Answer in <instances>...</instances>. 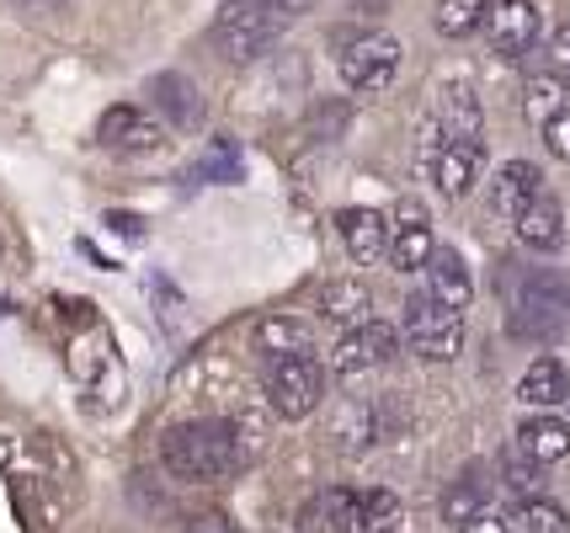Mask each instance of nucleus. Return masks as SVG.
<instances>
[{
    "mask_svg": "<svg viewBox=\"0 0 570 533\" xmlns=\"http://www.w3.org/2000/svg\"><path fill=\"white\" fill-rule=\"evenodd\" d=\"M549 70H554V80L560 86H570V22L554 32V43H549Z\"/></svg>",
    "mask_w": 570,
    "mask_h": 533,
    "instance_id": "nucleus-33",
    "label": "nucleus"
},
{
    "mask_svg": "<svg viewBox=\"0 0 570 533\" xmlns=\"http://www.w3.org/2000/svg\"><path fill=\"white\" fill-rule=\"evenodd\" d=\"M149 102H155V112L171 128L203 124V91H198V80L181 76V70H160V76L149 80Z\"/></svg>",
    "mask_w": 570,
    "mask_h": 533,
    "instance_id": "nucleus-12",
    "label": "nucleus"
},
{
    "mask_svg": "<svg viewBox=\"0 0 570 533\" xmlns=\"http://www.w3.org/2000/svg\"><path fill=\"white\" fill-rule=\"evenodd\" d=\"M512 225H518V240L528 246V251L549 256V251H560V246H566V208H560L554 193H539V198L522 208Z\"/></svg>",
    "mask_w": 570,
    "mask_h": 533,
    "instance_id": "nucleus-13",
    "label": "nucleus"
},
{
    "mask_svg": "<svg viewBox=\"0 0 570 533\" xmlns=\"http://www.w3.org/2000/svg\"><path fill=\"white\" fill-rule=\"evenodd\" d=\"M485 27H491V49L501 59H522V53L539 43V27L544 22H539V6L533 0H497Z\"/></svg>",
    "mask_w": 570,
    "mask_h": 533,
    "instance_id": "nucleus-10",
    "label": "nucleus"
},
{
    "mask_svg": "<svg viewBox=\"0 0 570 533\" xmlns=\"http://www.w3.org/2000/svg\"><path fill=\"white\" fill-rule=\"evenodd\" d=\"M27 6H32V11H49V6H59V0H27Z\"/></svg>",
    "mask_w": 570,
    "mask_h": 533,
    "instance_id": "nucleus-37",
    "label": "nucleus"
},
{
    "mask_svg": "<svg viewBox=\"0 0 570 533\" xmlns=\"http://www.w3.org/2000/svg\"><path fill=\"white\" fill-rule=\"evenodd\" d=\"M400 336H405V347L416 357H426V363H453V357L464 353V315L438 305L422 288V294L405 299V326H400Z\"/></svg>",
    "mask_w": 570,
    "mask_h": 533,
    "instance_id": "nucleus-3",
    "label": "nucleus"
},
{
    "mask_svg": "<svg viewBox=\"0 0 570 533\" xmlns=\"http://www.w3.org/2000/svg\"><path fill=\"white\" fill-rule=\"evenodd\" d=\"M267 401L288 422L309 416L325 401V368L315 357H273L267 363Z\"/></svg>",
    "mask_w": 570,
    "mask_h": 533,
    "instance_id": "nucleus-5",
    "label": "nucleus"
},
{
    "mask_svg": "<svg viewBox=\"0 0 570 533\" xmlns=\"http://www.w3.org/2000/svg\"><path fill=\"white\" fill-rule=\"evenodd\" d=\"M438 128H443V139H480L485 112H480V97H474L470 86H443V97H438Z\"/></svg>",
    "mask_w": 570,
    "mask_h": 533,
    "instance_id": "nucleus-21",
    "label": "nucleus"
},
{
    "mask_svg": "<svg viewBox=\"0 0 570 533\" xmlns=\"http://www.w3.org/2000/svg\"><path fill=\"white\" fill-rule=\"evenodd\" d=\"M464 533H512V529H507V517H491V512H480L474 523H464Z\"/></svg>",
    "mask_w": 570,
    "mask_h": 533,
    "instance_id": "nucleus-36",
    "label": "nucleus"
},
{
    "mask_svg": "<svg viewBox=\"0 0 570 533\" xmlns=\"http://www.w3.org/2000/svg\"><path fill=\"white\" fill-rule=\"evenodd\" d=\"M539 134H544V145H549V155H554V160H570V107H560V112H554Z\"/></svg>",
    "mask_w": 570,
    "mask_h": 533,
    "instance_id": "nucleus-32",
    "label": "nucleus"
},
{
    "mask_svg": "<svg viewBox=\"0 0 570 533\" xmlns=\"http://www.w3.org/2000/svg\"><path fill=\"white\" fill-rule=\"evenodd\" d=\"M560 97H566V86H560L554 76H533V80H528V91H522V112H528V124L544 128L549 118L566 107Z\"/></svg>",
    "mask_w": 570,
    "mask_h": 533,
    "instance_id": "nucleus-27",
    "label": "nucleus"
},
{
    "mask_svg": "<svg viewBox=\"0 0 570 533\" xmlns=\"http://www.w3.org/2000/svg\"><path fill=\"white\" fill-rule=\"evenodd\" d=\"M373 437H379V411L368 401H342V406L331 411V443L342 454H363Z\"/></svg>",
    "mask_w": 570,
    "mask_h": 533,
    "instance_id": "nucleus-22",
    "label": "nucleus"
},
{
    "mask_svg": "<svg viewBox=\"0 0 570 533\" xmlns=\"http://www.w3.org/2000/svg\"><path fill=\"white\" fill-rule=\"evenodd\" d=\"M512 283V315L507 330L518 342H554L570 330V278L560 267H533L518 273V261L501 267V288Z\"/></svg>",
    "mask_w": 570,
    "mask_h": 533,
    "instance_id": "nucleus-1",
    "label": "nucleus"
},
{
    "mask_svg": "<svg viewBox=\"0 0 570 533\" xmlns=\"http://www.w3.org/2000/svg\"><path fill=\"white\" fill-rule=\"evenodd\" d=\"M357 507H363V529L368 533H390L395 529V517H400L395 491H363V496H357Z\"/></svg>",
    "mask_w": 570,
    "mask_h": 533,
    "instance_id": "nucleus-31",
    "label": "nucleus"
},
{
    "mask_svg": "<svg viewBox=\"0 0 570 533\" xmlns=\"http://www.w3.org/2000/svg\"><path fill=\"white\" fill-rule=\"evenodd\" d=\"M250 336H256V347L267 353V363H273V357H309V326L294 320V315H262Z\"/></svg>",
    "mask_w": 570,
    "mask_h": 533,
    "instance_id": "nucleus-23",
    "label": "nucleus"
},
{
    "mask_svg": "<svg viewBox=\"0 0 570 533\" xmlns=\"http://www.w3.org/2000/svg\"><path fill=\"white\" fill-rule=\"evenodd\" d=\"M480 171H485V145L480 139H443L432 150V181L443 187V198H470Z\"/></svg>",
    "mask_w": 570,
    "mask_h": 533,
    "instance_id": "nucleus-9",
    "label": "nucleus"
},
{
    "mask_svg": "<svg viewBox=\"0 0 570 533\" xmlns=\"http://www.w3.org/2000/svg\"><path fill=\"white\" fill-rule=\"evenodd\" d=\"M160 464L176 481H219L240 464V437L229 422H187L160 437Z\"/></svg>",
    "mask_w": 570,
    "mask_h": 533,
    "instance_id": "nucleus-2",
    "label": "nucleus"
},
{
    "mask_svg": "<svg viewBox=\"0 0 570 533\" xmlns=\"http://www.w3.org/2000/svg\"><path fill=\"white\" fill-rule=\"evenodd\" d=\"M480 512H485V485H480V475H474V470H464V475L443 491V523L464 529V523H474Z\"/></svg>",
    "mask_w": 570,
    "mask_h": 533,
    "instance_id": "nucleus-24",
    "label": "nucleus"
},
{
    "mask_svg": "<svg viewBox=\"0 0 570 533\" xmlns=\"http://www.w3.org/2000/svg\"><path fill=\"white\" fill-rule=\"evenodd\" d=\"M321 315L331 320V326H342V330L368 326V320H373V294H368V283H357V278L325 283V288H321Z\"/></svg>",
    "mask_w": 570,
    "mask_h": 533,
    "instance_id": "nucleus-18",
    "label": "nucleus"
},
{
    "mask_svg": "<svg viewBox=\"0 0 570 533\" xmlns=\"http://www.w3.org/2000/svg\"><path fill=\"white\" fill-rule=\"evenodd\" d=\"M518 401L522 406H533V411H560L570 401L566 363H560L554 353L533 357V363H528V374H522V384H518Z\"/></svg>",
    "mask_w": 570,
    "mask_h": 533,
    "instance_id": "nucleus-16",
    "label": "nucleus"
},
{
    "mask_svg": "<svg viewBox=\"0 0 570 533\" xmlns=\"http://www.w3.org/2000/svg\"><path fill=\"white\" fill-rule=\"evenodd\" d=\"M193 177H203V181H240L246 177V166H240V145L229 139V134H219L214 145H208V155L198 160V171Z\"/></svg>",
    "mask_w": 570,
    "mask_h": 533,
    "instance_id": "nucleus-26",
    "label": "nucleus"
},
{
    "mask_svg": "<svg viewBox=\"0 0 570 533\" xmlns=\"http://www.w3.org/2000/svg\"><path fill=\"white\" fill-rule=\"evenodd\" d=\"M522 533H570V517L566 507H554V502H544V496H528L518 512Z\"/></svg>",
    "mask_w": 570,
    "mask_h": 533,
    "instance_id": "nucleus-29",
    "label": "nucleus"
},
{
    "mask_svg": "<svg viewBox=\"0 0 570 533\" xmlns=\"http://www.w3.org/2000/svg\"><path fill=\"white\" fill-rule=\"evenodd\" d=\"M336 229H342V240H347V251L373 267L379 256H390V219L379 214V208H342L336 214Z\"/></svg>",
    "mask_w": 570,
    "mask_h": 533,
    "instance_id": "nucleus-15",
    "label": "nucleus"
},
{
    "mask_svg": "<svg viewBox=\"0 0 570 533\" xmlns=\"http://www.w3.org/2000/svg\"><path fill=\"white\" fill-rule=\"evenodd\" d=\"M426 294L438 299V305L448 309H470L474 299V278H470V267H464V256L453 251V246H438L432 251V261H426Z\"/></svg>",
    "mask_w": 570,
    "mask_h": 533,
    "instance_id": "nucleus-14",
    "label": "nucleus"
},
{
    "mask_svg": "<svg viewBox=\"0 0 570 533\" xmlns=\"http://www.w3.org/2000/svg\"><path fill=\"white\" fill-rule=\"evenodd\" d=\"M273 17H283V22H294V17H304V11H315L321 0H262Z\"/></svg>",
    "mask_w": 570,
    "mask_h": 533,
    "instance_id": "nucleus-35",
    "label": "nucleus"
},
{
    "mask_svg": "<svg viewBox=\"0 0 570 533\" xmlns=\"http://www.w3.org/2000/svg\"><path fill=\"white\" fill-rule=\"evenodd\" d=\"M97 139L107 145V150H118V155H139V150H155V145L166 139V128L155 124L145 107L118 102V107H107V112H101Z\"/></svg>",
    "mask_w": 570,
    "mask_h": 533,
    "instance_id": "nucleus-11",
    "label": "nucleus"
},
{
    "mask_svg": "<svg viewBox=\"0 0 570 533\" xmlns=\"http://www.w3.org/2000/svg\"><path fill=\"white\" fill-rule=\"evenodd\" d=\"M304 523L315 533H363V507H357V491L336 485V491H321L315 507L304 512Z\"/></svg>",
    "mask_w": 570,
    "mask_h": 533,
    "instance_id": "nucleus-20",
    "label": "nucleus"
},
{
    "mask_svg": "<svg viewBox=\"0 0 570 533\" xmlns=\"http://www.w3.org/2000/svg\"><path fill=\"white\" fill-rule=\"evenodd\" d=\"M491 6H497V0H443V6H438V32H443V38H470L474 27L491 17Z\"/></svg>",
    "mask_w": 570,
    "mask_h": 533,
    "instance_id": "nucleus-25",
    "label": "nucleus"
},
{
    "mask_svg": "<svg viewBox=\"0 0 570 533\" xmlns=\"http://www.w3.org/2000/svg\"><path fill=\"white\" fill-rule=\"evenodd\" d=\"M352 124V107L342 102V97H325V102H315V112H309V139H321V145H331V139H342Z\"/></svg>",
    "mask_w": 570,
    "mask_h": 533,
    "instance_id": "nucleus-28",
    "label": "nucleus"
},
{
    "mask_svg": "<svg viewBox=\"0 0 570 533\" xmlns=\"http://www.w3.org/2000/svg\"><path fill=\"white\" fill-rule=\"evenodd\" d=\"M400 347V330L384 326V320H368V326L347 330L342 342H336V353H331V368L342 374V379H352V374H368V368H379V363H390Z\"/></svg>",
    "mask_w": 570,
    "mask_h": 533,
    "instance_id": "nucleus-7",
    "label": "nucleus"
},
{
    "mask_svg": "<svg viewBox=\"0 0 570 533\" xmlns=\"http://www.w3.org/2000/svg\"><path fill=\"white\" fill-rule=\"evenodd\" d=\"M432 251H438L432 219H426V208L416 198H405L395 208V225H390V261H395V273H422L432 261Z\"/></svg>",
    "mask_w": 570,
    "mask_h": 533,
    "instance_id": "nucleus-8",
    "label": "nucleus"
},
{
    "mask_svg": "<svg viewBox=\"0 0 570 533\" xmlns=\"http://www.w3.org/2000/svg\"><path fill=\"white\" fill-rule=\"evenodd\" d=\"M400 76V43L384 38V32H368L342 49V80L352 91H384L390 80Z\"/></svg>",
    "mask_w": 570,
    "mask_h": 533,
    "instance_id": "nucleus-6",
    "label": "nucleus"
},
{
    "mask_svg": "<svg viewBox=\"0 0 570 533\" xmlns=\"http://www.w3.org/2000/svg\"><path fill=\"white\" fill-rule=\"evenodd\" d=\"M390 533H400V529H390Z\"/></svg>",
    "mask_w": 570,
    "mask_h": 533,
    "instance_id": "nucleus-38",
    "label": "nucleus"
},
{
    "mask_svg": "<svg viewBox=\"0 0 570 533\" xmlns=\"http://www.w3.org/2000/svg\"><path fill=\"white\" fill-rule=\"evenodd\" d=\"M539 470H544V464H533L518 443L501 454V481H507V491H518V496H533V491H539Z\"/></svg>",
    "mask_w": 570,
    "mask_h": 533,
    "instance_id": "nucleus-30",
    "label": "nucleus"
},
{
    "mask_svg": "<svg viewBox=\"0 0 570 533\" xmlns=\"http://www.w3.org/2000/svg\"><path fill=\"white\" fill-rule=\"evenodd\" d=\"M277 32H283V17H273L262 0H224V11L214 17V49L229 65H250L273 49Z\"/></svg>",
    "mask_w": 570,
    "mask_h": 533,
    "instance_id": "nucleus-4",
    "label": "nucleus"
},
{
    "mask_svg": "<svg viewBox=\"0 0 570 533\" xmlns=\"http://www.w3.org/2000/svg\"><path fill=\"white\" fill-rule=\"evenodd\" d=\"M518 448L533 464H560L570 454V427L554 416V411H539V416H528L518 427Z\"/></svg>",
    "mask_w": 570,
    "mask_h": 533,
    "instance_id": "nucleus-19",
    "label": "nucleus"
},
{
    "mask_svg": "<svg viewBox=\"0 0 570 533\" xmlns=\"http://www.w3.org/2000/svg\"><path fill=\"white\" fill-rule=\"evenodd\" d=\"M539 193H544V171H539L533 160H507L497 171V181H491V204H497V214H507V219H518Z\"/></svg>",
    "mask_w": 570,
    "mask_h": 533,
    "instance_id": "nucleus-17",
    "label": "nucleus"
},
{
    "mask_svg": "<svg viewBox=\"0 0 570 533\" xmlns=\"http://www.w3.org/2000/svg\"><path fill=\"white\" fill-rule=\"evenodd\" d=\"M107 229H118V235H128V240H139V235H145V219H139V214H124V208H112V214H107Z\"/></svg>",
    "mask_w": 570,
    "mask_h": 533,
    "instance_id": "nucleus-34",
    "label": "nucleus"
}]
</instances>
